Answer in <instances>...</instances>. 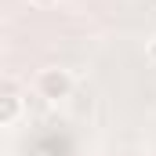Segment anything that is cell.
Masks as SVG:
<instances>
[{
  "mask_svg": "<svg viewBox=\"0 0 156 156\" xmlns=\"http://www.w3.org/2000/svg\"><path fill=\"white\" fill-rule=\"evenodd\" d=\"M22 113H26V98L18 91H7L0 98V127H15L22 120Z\"/></svg>",
  "mask_w": 156,
  "mask_h": 156,
  "instance_id": "obj_2",
  "label": "cell"
},
{
  "mask_svg": "<svg viewBox=\"0 0 156 156\" xmlns=\"http://www.w3.org/2000/svg\"><path fill=\"white\" fill-rule=\"evenodd\" d=\"M145 58H149V66H156V37L145 44Z\"/></svg>",
  "mask_w": 156,
  "mask_h": 156,
  "instance_id": "obj_3",
  "label": "cell"
},
{
  "mask_svg": "<svg viewBox=\"0 0 156 156\" xmlns=\"http://www.w3.org/2000/svg\"><path fill=\"white\" fill-rule=\"evenodd\" d=\"M29 4H37V7H47V4H58V0H29Z\"/></svg>",
  "mask_w": 156,
  "mask_h": 156,
  "instance_id": "obj_4",
  "label": "cell"
},
{
  "mask_svg": "<svg viewBox=\"0 0 156 156\" xmlns=\"http://www.w3.org/2000/svg\"><path fill=\"white\" fill-rule=\"evenodd\" d=\"M73 91H76V80L62 66H47L37 73V98H44V102H69Z\"/></svg>",
  "mask_w": 156,
  "mask_h": 156,
  "instance_id": "obj_1",
  "label": "cell"
}]
</instances>
